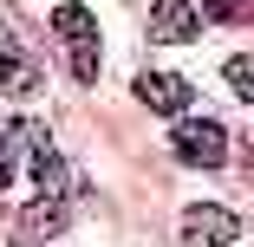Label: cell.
<instances>
[{"label":"cell","mask_w":254,"mask_h":247,"mask_svg":"<svg viewBox=\"0 0 254 247\" xmlns=\"http://www.w3.org/2000/svg\"><path fill=\"white\" fill-rule=\"evenodd\" d=\"M176 156L183 163H195V169H222L228 163V130L222 124H209V117H195V124H176Z\"/></svg>","instance_id":"2"},{"label":"cell","mask_w":254,"mask_h":247,"mask_svg":"<svg viewBox=\"0 0 254 247\" xmlns=\"http://www.w3.org/2000/svg\"><path fill=\"white\" fill-rule=\"evenodd\" d=\"M215 20H254V0H209Z\"/></svg>","instance_id":"11"},{"label":"cell","mask_w":254,"mask_h":247,"mask_svg":"<svg viewBox=\"0 0 254 247\" xmlns=\"http://www.w3.org/2000/svg\"><path fill=\"white\" fill-rule=\"evenodd\" d=\"M53 33L65 39V52H72V72L91 85V78H98V20L78 7V0H65V7L53 13Z\"/></svg>","instance_id":"1"},{"label":"cell","mask_w":254,"mask_h":247,"mask_svg":"<svg viewBox=\"0 0 254 247\" xmlns=\"http://www.w3.org/2000/svg\"><path fill=\"white\" fill-rule=\"evenodd\" d=\"M65 228V195H39V202H26L20 215V241H53Z\"/></svg>","instance_id":"8"},{"label":"cell","mask_w":254,"mask_h":247,"mask_svg":"<svg viewBox=\"0 0 254 247\" xmlns=\"http://www.w3.org/2000/svg\"><path fill=\"white\" fill-rule=\"evenodd\" d=\"M137 104H150V111H183L189 104V78L183 72H137Z\"/></svg>","instance_id":"5"},{"label":"cell","mask_w":254,"mask_h":247,"mask_svg":"<svg viewBox=\"0 0 254 247\" xmlns=\"http://www.w3.org/2000/svg\"><path fill=\"white\" fill-rule=\"evenodd\" d=\"M235 234H241V221L228 208H215V202H202V208L183 215V247H228Z\"/></svg>","instance_id":"3"},{"label":"cell","mask_w":254,"mask_h":247,"mask_svg":"<svg viewBox=\"0 0 254 247\" xmlns=\"http://www.w3.org/2000/svg\"><path fill=\"white\" fill-rule=\"evenodd\" d=\"M228 91H235V98H254V52L228 59Z\"/></svg>","instance_id":"10"},{"label":"cell","mask_w":254,"mask_h":247,"mask_svg":"<svg viewBox=\"0 0 254 247\" xmlns=\"http://www.w3.org/2000/svg\"><path fill=\"white\" fill-rule=\"evenodd\" d=\"M33 143H39V124H26V117H0V189L13 182V163H20V156H33Z\"/></svg>","instance_id":"6"},{"label":"cell","mask_w":254,"mask_h":247,"mask_svg":"<svg viewBox=\"0 0 254 247\" xmlns=\"http://www.w3.org/2000/svg\"><path fill=\"white\" fill-rule=\"evenodd\" d=\"M33 182H39V195H65V189H72V176H65L59 150L46 143V130H39V143H33Z\"/></svg>","instance_id":"9"},{"label":"cell","mask_w":254,"mask_h":247,"mask_svg":"<svg viewBox=\"0 0 254 247\" xmlns=\"http://www.w3.org/2000/svg\"><path fill=\"white\" fill-rule=\"evenodd\" d=\"M33 85H39V65L0 33V98H20V91H33Z\"/></svg>","instance_id":"7"},{"label":"cell","mask_w":254,"mask_h":247,"mask_svg":"<svg viewBox=\"0 0 254 247\" xmlns=\"http://www.w3.org/2000/svg\"><path fill=\"white\" fill-rule=\"evenodd\" d=\"M143 33L157 39V46H183V39H195V33H202V13L189 7V0H157Z\"/></svg>","instance_id":"4"}]
</instances>
